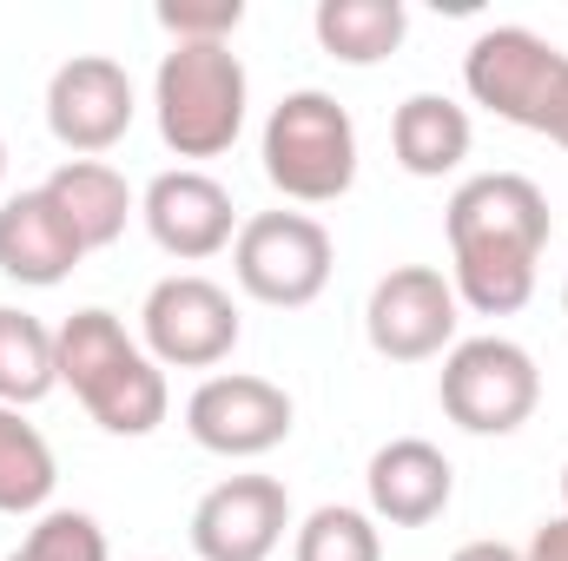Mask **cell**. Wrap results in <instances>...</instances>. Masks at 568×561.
<instances>
[{"mask_svg": "<svg viewBox=\"0 0 568 561\" xmlns=\"http://www.w3.org/2000/svg\"><path fill=\"white\" fill-rule=\"evenodd\" d=\"M449 284L476 317H516L536 297V265L549 252V198L523 172H476L449 192Z\"/></svg>", "mask_w": 568, "mask_h": 561, "instance_id": "1", "label": "cell"}, {"mask_svg": "<svg viewBox=\"0 0 568 561\" xmlns=\"http://www.w3.org/2000/svg\"><path fill=\"white\" fill-rule=\"evenodd\" d=\"M53 364H60V384L87 404V417L100 422L106 436H152L165 410H172V390H165V370L145 357V344L126 337V324L100 304L73 310L60 330H53Z\"/></svg>", "mask_w": 568, "mask_h": 561, "instance_id": "2", "label": "cell"}, {"mask_svg": "<svg viewBox=\"0 0 568 561\" xmlns=\"http://www.w3.org/2000/svg\"><path fill=\"white\" fill-rule=\"evenodd\" d=\"M252 80L232 47H172L152 73V113L159 140L179 159H219L245 133Z\"/></svg>", "mask_w": 568, "mask_h": 561, "instance_id": "3", "label": "cell"}, {"mask_svg": "<svg viewBox=\"0 0 568 561\" xmlns=\"http://www.w3.org/2000/svg\"><path fill=\"white\" fill-rule=\"evenodd\" d=\"M265 178L291 205L344 198L357 185V120L317 86L284 93L265 120Z\"/></svg>", "mask_w": 568, "mask_h": 561, "instance_id": "4", "label": "cell"}, {"mask_svg": "<svg viewBox=\"0 0 568 561\" xmlns=\"http://www.w3.org/2000/svg\"><path fill=\"white\" fill-rule=\"evenodd\" d=\"M436 404L469 436H516L542 404V370L516 337H463L443 357Z\"/></svg>", "mask_w": 568, "mask_h": 561, "instance_id": "5", "label": "cell"}, {"mask_svg": "<svg viewBox=\"0 0 568 561\" xmlns=\"http://www.w3.org/2000/svg\"><path fill=\"white\" fill-rule=\"evenodd\" d=\"M337 265L331 232L311 212H252L232 238V278L245 297L272 304V310H304L324 297Z\"/></svg>", "mask_w": 568, "mask_h": 561, "instance_id": "6", "label": "cell"}, {"mask_svg": "<svg viewBox=\"0 0 568 561\" xmlns=\"http://www.w3.org/2000/svg\"><path fill=\"white\" fill-rule=\"evenodd\" d=\"M568 73V53L556 40L529 33V27H483L463 53V86L483 113L523 126V133H542L549 126V106H556V86Z\"/></svg>", "mask_w": 568, "mask_h": 561, "instance_id": "7", "label": "cell"}, {"mask_svg": "<svg viewBox=\"0 0 568 561\" xmlns=\"http://www.w3.org/2000/svg\"><path fill=\"white\" fill-rule=\"evenodd\" d=\"M140 337L159 370H212L239 350V304L225 284L199 278V272H172L145 290Z\"/></svg>", "mask_w": 568, "mask_h": 561, "instance_id": "8", "label": "cell"}, {"mask_svg": "<svg viewBox=\"0 0 568 561\" xmlns=\"http://www.w3.org/2000/svg\"><path fill=\"white\" fill-rule=\"evenodd\" d=\"M291 397L272 377H252V370H219L205 377L192 397H185V436L225 462H252V456H272L284 436H291Z\"/></svg>", "mask_w": 568, "mask_h": 561, "instance_id": "9", "label": "cell"}, {"mask_svg": "<svg viewBox=\"0 0 568 561\" xmlns=\"http://www.w3.org/2000/svg\"><path fill=\"white\" fill-rule=\"evenodd\" d=\"M456 284L436 265H397L371 284L364 304V337L390 364H429L456 344Z\"/></svg>", "mask_w": 568, "mask_h": 561, "instance_id": "10", "label": "cell"}, {"mask_svg": "<svg viewBox=\"0 0 568 561\" xmlns=\"http://www.w3.org/2000/svg\"><path fill=\"white\" fill-rule=\"evenodd\" d=\"M133 73L106 53H73L67 67H53L47 80V133L80 152V159H100L133 133Z\"/></svg>", "mask_w": 568, "mask_h": 561, "instance_id": "11", "label": "cell"}, {"mask_svg": "<svg viewBox=\"0 0 568 561\" xmlns=\"http://www.w3.org/2000/svg\"><path fill=\"white\" fill-rule=\"evenodd\" d=\"M291 529V496L278 476H225L192 509L199 561H272Z\"/></svg>", "mask_w": 568, "mask_h": 561, "instance_id": "12", "label": "cell"}, {"mask_svg": "<svg viewBox=\"0 0 568 561\" xmlns=\"http://www.w3.org/2000/svg\"><path fill=\"white\" fill-rule=\"evenodd\" d=\"M140 218H145V232H152V245H159L165 258H179V265H205V258H219V252L239 238V205H232V192H225L212 172H199V165L159 172L140 198Z\"/></svg>", "mask_w": 568, "mask_h": 561, "instance_id": "13", "label": "cell"}, {"mask_svg": "<svg viewBox=\"0 0 568 561\" xmlns=\"http://www.w3.org/2000/svg\"><path fill=\"white\" fill-rule=\"evenodd\" d=\"M364 489H371V516L377 522H390V529H429L449 509V496H456V469H449V456L436 442L397 436V442H384L371 456Z\"/></svg>", "mask_w": 568, "mask_h": 561, "instance_id": "14", "label": "cell"}, {"mask_svg": "<svg viewBox=\"0 0 568 561\" xmlns=\"http://www.w3.org/2000/svg\"><path fill=\"white\" fill-rule=\"evenodd\" d=\"M80 258H87V245L60 218V205L47 198V185L0 198V278L27 284V290H53L60 278H73Z\"/></svg>", "mask_w": 568, "mask_h": 561, "instance_id": "15", "label": "cell"}, {"mask_svg": "<svg viewBox=\"0 0 568 561\" xmlns=\"http://www.w3.org/2000/svg\"><path fill=\"white\" fill-rule=\"evenodd\" d=\"M47 198L60 205V218L80 232V245H87V252L120 245V238H126V218L140 212V205H133L126 172H113L106 159H67V165H53Z\"/></svg>", "mask_w": 568, "mask_h": 561, "instance_id": "16", "label": "cell"}, {"mask_svg": "<svg viewBox=\"0 0 568 561\" xmlns=\"http://www.w3.org/2000/svg\"><path fill=\"white\" fill-rule=\"evenodd\" d=\"M469 145H476L469 113L456 100H443V93H410L397 106V120H390V152H397V165L410 178H449L469 159Z\"/></svg>", "mask_w": 568, "mask_h": 561, "instance_id": "17", "label": "cell"}, {"mask_svg": "<svg viewBox=\"0 0 568 561\" xmlns=\"http://www.w3.org/2000/svg\"><path fill=\"white\" fill-rule=\"evenodd\" d=\"M311 33L331 60L344 67H377L404 47L410 33V7L404 0H317L311 13Z\"/></svg>", "mask_w": 568, "mask_h": 561, "instance_id": "18", "label": "cell"}, {"mask_svg": "<svg viewBox=\"0 0 568 561\" xmlns=\"http://www.w3.org/2000/svg\"><path fill=\"white\" fill-rule=\"evenodd\" d=\"M53 482H60L53 442L0 404V516H40L53 502Z\"/></svg>", "mask_w": 568, "mask_h": 561, "instance_id": "19", "label": "cell"}, {"mask_svg": "<svg viewBox=\"0 0 568 561\" xmlns=\"http://www.w3.org/2000/svg\"><path fill=\"white\" fill-rule=\"evenodd\" d=\"M53 384H60L53 330H47L33 310L0 304V404H7V410H27V404H40Z\"/></svg>", "mask_w": 568, "mask_h": 561, "instance_id": "20", "label": "cell"}, {"mask_svg": "<svg viewBox=\"0 0 568 561\" xmlns=\"http://www.w3.org/2000/svg\"><path fill=\"white\" fill-rule=\"evenodd\" d=\"M291 561H384V529L371 509H344V502H324L304 516Z\"/></svg>", "mask_w": 568, "mask_h": 561, "instance_id": "21", "label": "cell"}, {"mask_svg": "<svg viewBox=\"0 0 568 561\" xmlns=\"http://www.w3.org/2000/svg\"><path fill=\"white\" fill-rule=\"evenodd\" d=\"M27 561H113L106 555V529L87 516V509H47L27 542H20Z\"/></svg>", "mask_w": 568, "mask_h": 561, "instance_id": "22", "label": "cell"}, {"mask_svg": "<svg viewBox=\"0 0 568 561\" xmlns=\"http://www.w3.org/2000/svg\"><path fill=\"white\" fill-rule=\"evenodd\" d=\"M159 27L172 33V47H232L245 0H159Z\"/></svg>", "mask_w": 568, "mask_h": 561, "instance_id": "23", "label": "cell"}, {"mask_svg": "<svg viewBox=\"0 0 568 561\" xmlns=\"http://www.w3.org/2000/svg\"><path fill=\"white\" fill-rule=\"evenodd\" d=\"M523 561H568V516H556V522H542V529L529 536V549H523Z\"/></svg>", "mask_w": 568, "mask_h": 561, "instance_id": "24", "label": "cell"}, {"mask_svg": "<svg viewBox=\"0 0 568 561\" xmlns=\"http://www.w3.org/2000/svg\"><path fill=\"white\" fill-rule=\"evenodd\" d=\"M449 561H523V549H509V542H463Z\"/></svg>", "mask_w": 568, "mask_h": 561, "instance_id": "25", "label": "cell"}, {"mask_svg": "<svg viewBox=\"0 0 568 561\" xmlns=\"http://www.w3.org/2000/svg\"><path fill=\"white\" fill-rule=\"evenodd\" d=\"M556 145H568V73H562V86H556V106H549V126H542Z\"/></svg>", "mask_w": 568, "mask_h": 561, "instance_id": "26", "label": "cell"}, {"mask_svg": "<svg viewBox=\"0 0 568 561\" xmlns=\"http://www.w3.org/2000/svg\"><path fill=\"white\" fill-rule=\"evenodd\" d=\"M562 516H568V462H562Z\"/></svg>", "mask_w": 568, "mask_h": 561, "instance_id": "27", "label": "cell"}, {"mask_svg": "<svg viewBox=\"0 0 568 561\" xmlns=\"http://www.w3.org/2000/svg\"><path fill=\"white\" fill-rule=\"evenodd\" d=\"M0 178H7V140H0Z\"/></svg>", "mask_w": 568, "mask_h": 561, "instance_id": "28", "label": "cell"}, {"mask_svg": "<svg viewBox=\"0 0 568 561\" xmlns=\"http://www.w3.org/2000/svg\"><path fill=\"white\" fill-rule=\"evenodd\" d=\"M562 310H568V278H562Z\"/></svg>", "mask_w": 568, "mask_h": 561, "instance_id": "29", "label": "cell"}, {"mask_svg": "<svg viewBox=\"0 0 568 561\" xmlns=\"http://www.w3.org/2000/svg\"><path fill=\"white\" fill-rule=\"evenodd\" d=\"M7 561H27V555H20V549H13V555H7Z\"/></svg>", "mask_w": 568, "mask_h": 561, "instance_id": "30", "label": "cell"}]
</instances>
